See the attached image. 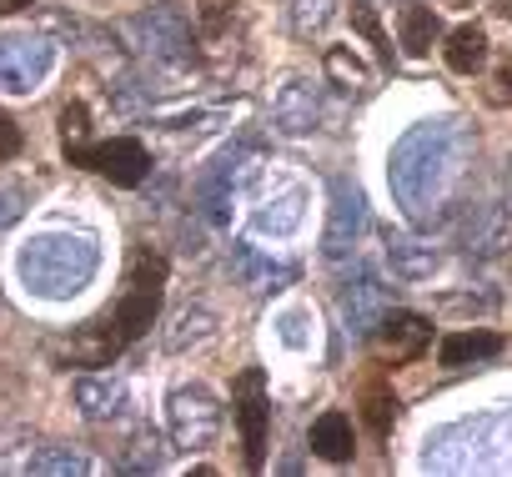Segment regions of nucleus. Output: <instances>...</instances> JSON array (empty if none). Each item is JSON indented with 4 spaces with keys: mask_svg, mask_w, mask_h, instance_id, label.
Listing matches in <instances>:
<instances>
[{
    "mask_svg": "<svg viewBox=\"0 0 512 477\" xmlns=\"http://www.w3.org/2000/svg\"><path fill=\"white\" fill-rule=\"evenodd\" d=\"M161 297H166V257L151 247H136L131 267H126V292L111 312H101L96 322H86L71 337V357L86 367H106L111 357H121L156 317H161Z\"/></svg>",
    "mask_w": 512,
    "mask_h": 477,
    "instance_id": "1",
    "label": "nucleus"
},
{
    "mask_svg": "<svg viewBox=\"0 0 512 477\" xmlns=\"http://www.w3.org/2000/svg\"><path fill=\"white\" fill-rule=\"evenodd\" d=\"M231 407H236V427H241V447H246V467L262 472L267 462V422H272V402H267V377L262 367H246L231 387Z\"/></svg>",
    "mask_w": 512,
    "mask_h": 477,
    "instance_id": "2",
    "label": "nucleus"
},
{
    "mask_svg": "<svg viewBox=\"0 0 512 477\" xmlns=\"http://www.w3.org/2000/svg\"><path fill=\"white\" fill-rule=\"evenodd\" d=\"M71 166L81 171H96L106 176L111 186H141L146 171H151V151L136 141V136H111V141H86L81 151L66 156Z\"/></svg>",
    "mask_w": 512,
    "mask_h": 477,
    "instance_id": "3",
    "label": "nucleus"
},
{
    "mask_svg": "<svg viewBox=\"0 0 512 477\" xmlns=\"http://www.w3.org/2000/svg\"><path fill=\"white\" fill-rule=\"evenodd\" d=\"M377 362L382 367H407L417 362L427 347H432V322L422 312H392L382 327H377Z\"/></svg>",
    "mask_w": 512,
    "mask_h": 477,
    "instance_id": "4",
    "label": "nucleus"
},
{
    "mask_svg": "<svg viewBox=\"0 0 512 477\" xmlns=\"http://www.w3.org/2000/svg\"><path fill=\"white\" fill-rule=\"evenodd\" d=\"M357 407H362V422H367V432H372V437H387V432L397 427L402 402H397L392 377H387L382 367H372V372L362 377V387H357Z\"/></svg>",
    "mask_w": 512,
    "mask_h": 477,
    "instance_id": "5",
    "label": "nucleus"
},
{
    "mask_svg": "<svg viewBox=\"0 0 512 477\" xmlns=\"http://www.w3.org/2000/svg\"><path fill=\"white\" fill-rule=\"evenodd\" d=\"M442 61H447L452 76H477L487 66V31L472 26V21L457 26V31H447L442 36Z\"/></svg>",
    "mask_w": 512,
    "mask_h": 477,
    "instance_id": "6",
    "label": "nucleus"
},
{
    "mask_svg": "<svg viewBox=\"0 0 512 477\" xmlns=\"http://www.w3.org/2000/svg\"><path fill=\"white\" fill-rule=\"evenodd\" d=\"M312 452L327 457V462H352L357 432H352V417H347L342 407H332V412H322V417L312 422Z\"/></svg>",
    "mask_w": 512,
    "mask_h": 477,
    "instance_id": "7",
    "label": "nucleus"
},
{
    "mask_svg": "<svg viewBox=\"0 0 512 477\" xmlns=\"http://www.w3.org/2000/svg\"><path fill=\"white\" fill-rule=\"evenodd\" d=\"M397 41L407 56H432V46L442 41V21L432 6H422V0H412V6H402L397 16Z\"/></svg>",
    "mask_w": 512,
    "mask_h": 477,
    "instance_id": "8",
    "label": "nucleus"
},
{
    "mask_svg": "<svg viewBox=\"0 0 512 477\" xmlns=\"http://www.w3.org/2000/svg\"><path fill=\"white\" fill-rule=\"evenodd\" d=\"M502 352V337L497 332H452L442 342V367H467V362H482V357H497Z\"/></svg>",
    "mask_w": 512,
    "mask_h": 477,
    "instance_id": "9",
    "label": "nucleus"
},
{
    "mask_svg": "<svg viewBox=\"0 0 512 477\" xmlns=\"http://www.w3.org/2000/svg\"><path fill=\"white\" fill-rule=\"evenodd\" d=\"M347 21H352V31H362V36H367V46L377 51V61H382V66H392V41H387V31H382L377 11H372V6H352V11H347Z\"/></svg>",
    "mask_w": 512,
    "mask_h": 477,
    "instance_id": "10",
    "label": "nucleus"
},
{
    "mask_svg": "<svg viewBox=\"0 0 512 477\" xmlns=\"http://www.w3.org/2000/svg\"><path fill=\"white\" fill-rule=\"evenodd\" d=\"M61 151L71 156V151H81L86 141H91V116H86V106L81 101H71V106H61Z\"/></svg>",
    "mask_w": 512,
    "mask_h": 477,
    "instance_id": "11",
    "label": "nucleus"
},
{
    "mask_svg": "<svg viewBox=\"0 0 512 477\" xmlns=\"http://www.w3.org/2000/svg\"><path fill=\"white\" fill-rule=\"evenodd\" d=\"M327 71H332V81H342V86H362V81H367L362 61H357V56H347L342 46H337V51H327Z\"/></svg>",
    "mask_w": 512,
    "mask_h": 477,
    "instance_id": "12",
    "label": "nucleus"
},
{
    "mask_svg": "<svg viewBox=\"0 0 512 477\" xmlns=\"http://www.w3.org/2000/svg\"><path fill=\"white\" fill-rule=\"evenodd\" d=\"M231 6H236V0H201V31L206 36H221L226 21H231Z\"/></svg>",
    "mask_w": 512,
    "mask_h": 477,
    "instance_id": "13",
    "label": "nucleus"
},
{
    "mask_svg": "<svg viewBox=\"0 0 512 477\" xmlns=\"http://www.w3.org/2000/svg\"><path fill=\"white\" fill-rule=\"evenodd\" d=\"M21 146H26V136H21V126L0 111V161H16L21 156Z\"/></svg>",
    "mask_w": 512,
    "mask_h": 477,
    "instance_id": "14",
    "label": "nucleus"
},
{
    "mask_svg": "<svg viewBox=\"0 0 512 477\" xmlns=\"http://www.w3.org/2000/svg\"><path fill=\"white\" fill-rule=\"evenodd\" d=\"M26 6H36V0H0V16H11V11H26Z\"/></svg>",
    "mask_w": 512,
    "mask_h": 477,
    "instance_id": "15",
    "label": "nucleus"
}]
</instances>
